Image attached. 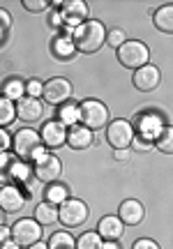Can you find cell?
Instances as JSON below:
<instances>
[{"label":"cell","mask_w":173,"mask_h":249,"mask_svg":"<svg viewBox=\"0 0 173 249\" xmlns=\"http://www.w3.org/2000/svg\"><path fill=\"white\" fill-rule=\"evenodd\" d=\"M44 116V102L42 99H35V97H23L17 102V120L21 123H28V124H35L42 120Z\"/></svg>","instance_id":"obj_13"},{"label":"cell","mask_w":173,"mask_h":249,"mask_svg":"<svg viewBox=\"0 0 173 249\" xmlns=\"http://www.w3.org/2000/svg\"><path fill=\"white\" fill-rule=\"evenodd\" d=\"M35 222L42 224V226H51V224L58 222V208L51 203H46V201H42V203L35 208Z\"/></svg>","instance_id":"obj_25"},{"label":"cell","mask_w":173,"mask_h":249,"mask_svg":"<svg viewBox=\"0 0 173 249\" xmlns=\"http://www.w3.org/2000/svg\"><path fill=\"white\" fill-rule=\"evenodd\" d=\"M132 124H134V132H138V139L153 143L159 136V132H162L164 120L157 116V113H138Z\"/></svg>","instance_id":"obj_11"},{"label":"cell","mask_w":173,"mask_h":249,"mask_svg":"<svg viewBox=\"0 0 173 249\" xmlns=\"http://www.w3.org/2000/svg\"><path fill=\"white\" fill-rule=\"evenodd\" d=\"M58 120L65 127H74V124L81 123V107L74 104V102H65L63 107L58 108Z\"/></svg>","instance_id":"obj_23"},{"label":"cell","mask_w":173,"mask_h":249,"mask_svg":"<svg viewBox=\"0 0 173 249\" xmlns=\"http://www.w3.org/2000/svg\"><path fill=\"white\" fill-rule=\"evenodd\" d=\"M102 249H120L118 240H104L102 242Z\"/></svg>","instance_id":"obj_40"},{"label":"cell","mask_w":173,"mask_h":249,"mask_svg":"<svg viewBox=\"0 0 173 249\" xmlns=\"http://www.w3.org/2000/svg\"><path fill=\"white\" fill-rule=\"evenodd\" d=\"M42 92H44V83H42L39 79L26 81V95H28V97L39 99V97H42Z\"/></svg>","instance_id":"obj_31"},{"label":"cell","mask_w":173,"mask_h":249,"mask_svg":"<svg viewBox=\"0 0 173 249\" xmlns=\"http://www.w3.org/2000/svg\"><path fill=\"white\" fill-rule=\"evenodd\" d=\"M49 23L53 28H60V30H65V23H63V17H60V9H55L53 14H51V18H49Z\"/></svg>","instance_id":"obj_36"},{"label":"cell","mask_w":173,"mask_h":249,"mask_svg":"<svg viewBox=\"0 0 173 249\" xmlns=\"http://www.w3.org/2000/svg\"><path fill=\"white\" fill-rule=\"evenodd\" d=\"M5 37H7V30H5V28H0V44L5 42Z\"/></svg>","instance_id":"obj_43"},{"label":"cell","mask_w":173,"mask_h":249,"mask_svg":"<svg viewBox=\"0 0 173 249\" xmlns=\"http://www.w3.org/2000/svg\"><path fill=\"white\" fill-rule=\"evenodd\" d=\"M7 240H12V226H0V245L2 242H7Z\"/></svg>","instance_id":"obj_37"},{"label":"cell","mask_w":173,"mask_h":249,"mask_svg":"<svg viewBox=\"0 0 173 249\" xmlns=\"http://www.w3.org/2000/svg\"><path fill=\"white\" fill-rule=\"evenodd\" d=\"M49 249H76V240L69 231H55L49 238Z\"/></svg>","instance_id":"obj_26"},{"label":"cell","mask_w":173,"mask_h":249,"mask_svg":"<svg viewBox=\"0 0 173 249\" xmlns=\"http://www.w3.org/2000/svg\"><path fill=\"white\" fill-rule=\"evenodd\" d=\"M69 198V189L65 185H60V182H51V185H46L44 189V201L46 203H51V205H63L65 201Z\"/></svg>","instance_id":"obj_24"},{"label":"cell","mask_w":173,"mask_h":249,"mask_svg":"<svg viewBox=\"0 0 173 249\" xmlns=\"http://www.w3.org/2000/svg\"><path fill=\"white\" fill-rule=\"evenodd\" d=\"M134 124L125 120V118H118V120H111L106 124V143H109L113 150H127L132 141H134Z\"/></svg>","instance_id":"obj_6"},{"label":"cell","mask_w":173,"mask_h":249,"mask_svg":"<svg viewBox=\"0 0 173 249\" xmlns=\"http://www.w3.org/2000/svg\"><path fill=\"white\" fill-rule=\"evenodd\" d=\"M159 81H162V71L157 65H143L141 70L134 71V76H132V83H134V88L141 90V92H153V90L159 86Z\"/></svg>","instance_id":"obj_14"},{"label":"cell","mask_w":173,"mask_h":249,"mask_svg":"<svg viewBox=\"0 0 173 249\" xmlns=\"http://www.w3.org/2000/svg\"><path fill=\"white\" fill-rule=\"evenodd\" d=\"M2 97L9 99V102L23 99L26 97V81L17 79V76H9V79L2 83Z\"/></svg>","instance_id":"obj_22"},{"label":"cell","mask_w":173,"mask_h":249,"mask_svg":"<svg viewBox=\"0 0 173 249\" xmlns=\"http://www.w3.org/2000/svg\"><path fill=\"white\" fill-rule=\"evenodd\" d=\"M51 53H53L58 60H69V58H74L79 51H76V46H74L72 35H67V33L55 35L53 39H51Z\"/></svg>","instance_id":"obj_19"},{"label":"cell","mask_w":173,"mask_h":249,"mask_svg":"<svg viewBox=\"0 0 173 249\" xmlns=\"http://www.w3.org/2000/svg\"><path fill=\"white\" fill-rule=\"evenodd\" d=\"M116 55H118V62L125 70H134V71L150 62V49L141 39H127L120 49H116Z\"/></svg>","instance_id":"obj_3"},{"label":"cell","mask_w":173,"mask_h":249,"mask_svg":"<svg viewBox=\"0 0 173 249\" xmlns=\"http://www.w3.org/2000/svg\"><path fill=\"white\" fill-rule=\"evenodd\" d=\"M113 155H116V160H118V161H127L129 157H132V152H129V148H127V150H116Z\"/></svg>","instance_id":"obj_39"},{"label":"cell","mask_w":173,"mask_h":249,"mask_svg":"<svg viewBox=\"0 0 173 249\" xmlns=\"http://www.w3.org/2000/svg\"><path fill=\"white\" fill-rule=\"evenodd\" d=\"M0 28H5V30L12 28V17H9L7 9H2V7H0Z\"/></svg>","instance_id":"obj_35"},{"label":"cell","mask_w":173,"mask_h":249,"mask_svg":"<svg viewBox=\"0 0 173 249\" xmlns=\"http://www.w3.org/2000/svg\"><path fill=\"white\" fill-rule=\"evenodd\" d=\"M95 231L102 235V240H120L122 233H125V224L120 222L118 214H106L100 219Z\"/></svg>","instance_id":"obj_18"},{"label":"cell","mask_w":173,"mask_h":249,"mask_svg":"<svg viewBox=\"0 0 173 249\" xmlns=\"http://www.w3.org/2000/svg\"><path fill=\"white\" fill-rule=\"evenodd\" d=\"M18 161L21 160L14 155V150L0 152V185H14Z\"/></svg>","instance_id":"obj_20"},{"label":"cell","mask_w":173,"mask_h":249,"mask_svg":"<svg viewBox=\"0 0 173 249\" xmlns=\"http://www.w3.org/2000/svg\"><path fill=\"white\" fill-rule=\"evenodd\" d=\"M12 148H14V155H17L21 161H33L35 164L42 155H46V145L42 143V136L33 129V127H23L18 129L14 136H12Z\"/></svg>","instance_id":"obj_2"},{"label":"cell","mask_w":173,"mask_h":249,"mask_svg":"<svg viewBox=\"0 0 173 249\" xmlns=\"http://www.w3.org/2000/svg\"><path fill=\"white\" fill-rule=\"evenodd\" d=\"M21 5H23L28 12H33V14H39V12L49 9V0H23Z\"/></svg>","instance_id":"obj_32"},{"label":"cell","mask_w":173,"mask_h":249,"mask_svg":"<svg viewBox=\"0 0 173 249\" xmlns=\"http://www.w3.org/2000/svg\"><path fill=\"white\" fill-rule=\"evenodd\" d=\"M0 249H21V247H18L14 240H7V242H2V245H0Z\"/></svg>","instance_id":"obj_41"},{"label":"cell","mask_w":173,"mask_h":249,"mask_svg":"<svg viewBox=\"0 0 173 249\" xmlns=\"http://www.w3.org/2000/svg\"><path fill=\"white\" fill-rule=\"evenodd\" d=\"M132 249H162V247H159L155 240H150V238H138V240L132 245Z\"/></svg>","instance_id":"obj_33"},{"label":"cell","mask_w":173,"mask_h":249,"mask_svg":"<svg viewBox=\"0 0 173 249\" xmlns=\"http://www.w3.org/2000/svg\"><path fill=\"white\" fill-rule=\"evenodd\" d=\"M28 249H49V245H44V242H37V245H33V247Z\"/></svg>","instance_id":"obj_42"},{"label":"cell","mask_w":173,"mask_h":249,"mask_svg":"<svg viewBox=\"0 0 173 249\" xmlns=\"http://www.w3.org/2000/svg\"><path fill=\"white\" fill-rule=\"evenodd\" d=\"M72 92H74L72 81L65 79V76H55V79H49L44 83L42 99H44L49 107H63L65 102H69Z\"/></svg>","instance_id":"obj_7"},{"label":"cell","mask_w":173,"mask_h":249,"mask_svg":"<svg viewBox=\"0 0 173 249\" xmlns=\"http://www.w3.org/2000/svg\"><path fill=\"white\" fill-rule=\"evenodd\" d=\"M92 141H95V134L86 127V124H74L67 129V145L72 148V150H86V148H90Z\"/></svg>","instance_id":"obj_17"},{"label":"cell","mask_w":173,"mask_h":249,"mask_svg":"<svg viewBox=\"0 0 173 249\" xmlns=\"http://www.w3.org/2000/svg\"><path fill=\"white\" fill-rule=\"evenodd\" d=\"M132 145H134L137 150H148V148H153V143H150V141H141L138 136H134V141H132Z\"/></svg>","instance_id":"obj_38"},{"label":"cell","mask_w":173,"mask_h":249,"mask_svg":"<svg viewBox=\"0 0 173 249\" xmlns=\"http://www.w3.org/2000/svg\"><path fill=\"white\" fill-rule=\"evenodd\" d=\"M26 205V194L18 185H2L0 187V210L5 214H14Z\"/></svg>","instance_id":"obj_15"},{"label":"cell","mask_w":173,"mask_h":249,"mask_svg":"<svg viewBox=\"0 0 173 249\" xmlns=\"http://www.w3.org/2000/svg\"><path fill=\"white\" fill-rule=\"evenodd\" d=\"M88 14H90V9L83 0H65V2H60V17H63L65 30H74L81 23H86Z\"/></svg>","instance_id":"obj_10"},{"label":"cell","mask_w":173,"mask_h":249,"mask_svg":"<svg viewBox=\"0 0 173 249\" xmlns=\"http://www.w3.org/2000/svg\"><path fill=\"white\" fill-rule=\"evenodd\" d=\"M74 46L79 53H97L102 46L106 44V28L102 21H95V18H88L86 23H81L79 28H74L72 33Z\"/></svg>","instance_id":"obj_1"},{"label":"cell","mask_w":173,"mask_h":249,"mask_svg":"<svg viewBox=\"0 0 173 249\" xmlns=\"http://www.w3.org/2000/svg\"><path fill=\"white\" fill-rule=\"evenodd\" d=\"M12 240L17 242L18 247H33V245L42 240V224H37L30 217L18 219L12 226Z\"/></svg>","instance_id":"obj_8"},{"label":"cell","mask_w":173,"mask_h":249,"mask_svg":"<svg viewBox=\"0 0 173 249\" xmlns=\"http://www.w3.org/2000/svg\"><path fill=\"white\" fill-rule=\"evenodd\" d=\"M33 176H35L39 182H46V185L58 182V178L63 176V161H60V157H55L53 152L42 155V157L33 164Z\"/></svg>","instance_id":"obj_9"},{"label":"cell","mask_w":173,"mask_h":249,"mask_svg":"<svg viewBox=\"0 0 173 249\" xmlns=\"http://www.w3.org/2000/svg\"><path fill=\"white\" fill-rule=\"evenodd\" d=\"M12 148V134L7 129H0V152H7Z\"/></svg>","instance_id":"obj_34"},{"label":"cell","mask_w":173,"mask_h":249,"mask_svg":"<svg viewBox=\"0 0 173 249\" xmlns=\"http://www.w3.org/2000/svg\"><path fill=\"white\" fill-rule=\"evenodd\" d=\"M102 235L97 231H86L83 235H79L76 240V249H102Z\"/></svg>","instance_id":"obj_29"},{"label":"cell","mask_w":173,"mask_h":249,"mask_svg":"<svg viewBox=\"0 0 173 249\" xmlns=\"http://www.w3.org/2000/svg\"><path fill=\"white\" fill-rule=\"evenodd\" d=\"M79 107H81V124H86L90 132L104 129L111 123L109 107L100 99H83Z\"/></svg>","instance_id":"obj_4"},{"label":"cell","mask_w":173,"mask_h":249,"mask_svg":"<svg viewBox=\"0 0 173 249\" xmlns=\"http://www.w3.org/2000/svg\"><path fill=\"white\" fill-rule=\"evenodd\" d=\"M125 42H127V37H125V30H122V28H111V30H106V44L109 46L120 49Z\"/></svg>","instance_id":"obj_30"},{"label":"cell","mask_w":173,"mask_h":249,"mask_svg":"<svg viewBox=\"0 0 173 249\" xmlns=\"http://www.w3.org/2000/svg\"><path fill=\"white\" fill-rule=\"evenodd\" d=\"M88 205L81 198H67L63 205H58V222L63 224L65 229H79L83 224L88 222Z\"/></svg>","instance_id":"obj_5"},{"label":"cell","mask_w":173,"mask_h":249,"mask_svg":"<svg viewBox=\"0 0 173 249\" xmlns=\"http://www.w3.org/2000/svg\"><path fill=\"white\" fill-rule=\"evenodd\" d=\"M39 136H42V143L46 145L49 152L55 150V148L67 145V127H65L60 120H49V123H44Z\"/></svg>","instance_id":"obj_12"},{"label":"cell","mask_w":173,"mask_h":249,"mask_svg":"<svg viewBox=\"0 0 173 249\" xmlns=\"http://www.w3.org/2000/svg\"><path fill=\"white\" fill-rule=\"evenodd\" d=\"M153 145H155L162 155H173V124H164V127H162V132H159V136L153 141Z\"/></svg>","instance_id":"obj_27"},{"label":"cell","mask_w":173,"mask_h":249,"mask_svg":"<svg viewBox=\"0 0 173 249\" xmlns=\"http://www.w3.org/2000/svg\"><path fill=\"white\" fill-rule=\"evenodd\" d=\"M17 120V104L0 95V129H5Z\"/></svg>","instance_id":"obj_28"},{"label":"cell","mask_w":173,"mask_h":249,"mask_svg":"<svg viewBox=\"0 0 173 249\" xmlns=\"http://www.w3.org/2000/svg\"><path fill=\"white\" fill-rule=\"evenodd\" d=\"M118 217L125 226H138L143 222V217H146V208L137 198H125L118 208Z\"/></svg>","instance_id":"obj_16"},{"label":"cell","mask_w":173,"mask_h":249,"mask_svg":"<svg viewBox=\"0 0 173 249\" xmlns=\"http://www.w3.org/2000/svg\"><path fill=\"white\" fill-rule=\"evenodd\" d=\"M153 23L159 33H166V35H173V2L169 5H162V7L155 9L153 14Z\"/></svg>","instance_id":"obj_21"},{"label":"cell","mask_w":173,"mask_h":249,"mask_svg":"<svg viewBox=\"0 0 173 249\" xmlns=\"http://www.w3.org/2000/svg\"><path fill=\"white\" fill-rule=\"evenodd\" d=\"M2 224H5V213L0 210V226H2Z\"/></svg>","instance_id":"obj_44"}]
</instances>
